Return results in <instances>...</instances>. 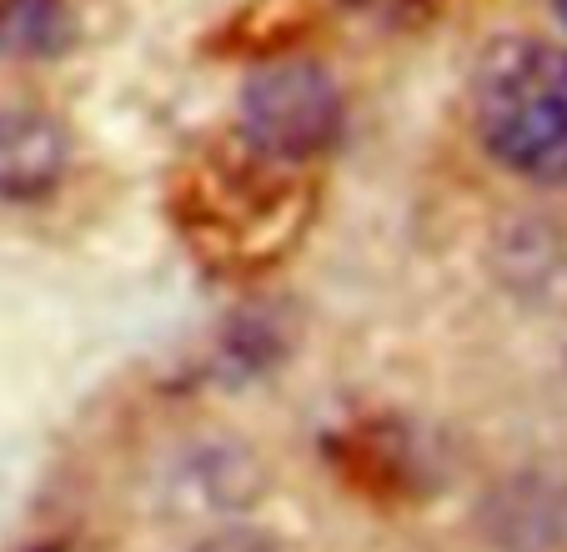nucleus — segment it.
<instances>
[{"instance_id":"1","label":"nucleus","mask_w":567,"mask_h":552,"mask_svg":"<svg viewBox=\"0 0 567 552\" xmlns=\"http://www.w3.org/2000/svg\"><path fill=\"white\" fill-rule=\"evenodd\" d=\"M311 216V186L301 166L267 161L236 136V146H212L182 171L176 222L186 242L212 266H267L291 252Z\"/></svg>"},{"instance_id":"2","label":"nucleus","mask_w":567,"mask_h":552,"mask_svg":"<svg viewBox=\"0 0 567 552\" xmlns=\"http://www.w3.org/2000/svg\"><path fill=\"white\" fill-rule=\"evenodd\" d=\"M472 126L497 166L567 186V45L503 35L472 65Z\"/></svg>"},{"instance_id":"3","label":"nucleus","mask_w":567,"mask_h":552,"mask_svg":"<svg viewBox=\"0 0 567 552\" xmlns=\"http://www.w3.org/2000/svg\"><path fill=\"white\" fill-rule=\"evenodd\" d=\"M236 136L267 161L307 166L342 136V85L307 55L257 65L236 101Z\"/></svg>"},{"instance_id":"4","label":"nucleus","mask_w":567,"mask_h":552,"mask_svg":"<svg viewBox=\"0 0 567 552\" xmlns=\"http://www.w3.org/2000/svg\"><path fill=\"white\" fill-rule=\"evenodd\" d=\"M71 141L45 111L0 106V202H35L65 176Z\"/></svg>"},{"instance_id":"5","label":"nucleus","mask_w":567,"mask_h":552,"mask_svg":"<svg viewBox=\"0 0 567 552\" xmlns=\"http://www.w3.org/2000/svg\"><path fill=\"white\" fill-rule=\"evenodd\" d=\"M507 282L537 301H567V212H533L503 236Z\"/></svg>"},{"instance_id":"6","label":"nucleus","mask_w":567,"mask_h":552,"mask_svg":"<svg viewBox=\"0 0 567 552\" xmlns=\"http://www.w3.org/2000/svg\"><path fill=\"white\" fill-rule=\"evenodd\" d=\"M75 41L65 0H0V55L11 61H51Z\"/></svg>"},{"instance_id":"7","label":"nucleus","mask_w":567,"mask_h":552,"mask_svg":"<svg viewBox=\"0 0 567 552\" xmlns=\"http://www.w3.org/2000/svg\"><path fill=\"white\" fill-rule=\"evenodd\" d=\"M196 552H277L267 538L257 532H221V538H206Z\"/></svg>"},{"instance_id":"8","label":"nucleus","mask_w":567,"mask_h":552,"mask_svg":"<svg viewBox=\"0 0 567 552\" xmlns=\"http://www.w3.org/2000/svg\"><path fill=\"white\" fill-rule=\"evenodd\" d=\"M553 6V16H557V25H567V0H547Z\"/></svg>"}]
</instances>
